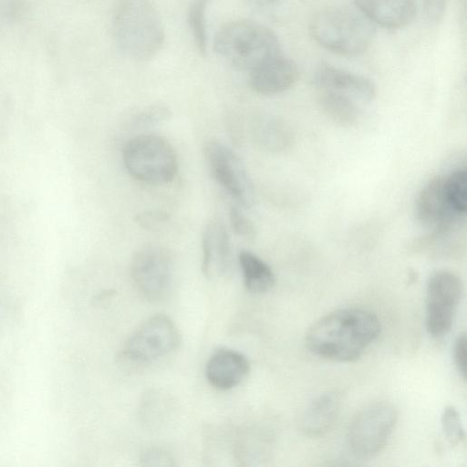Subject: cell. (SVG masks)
Segmentation results:
<instances>
[{"label": "cell", "instance_id": "cell-23", "mask_svg": "<svg viewBox=\"0 0 467 467\" xmlns=\"http://www.w3.org/2000/svg\"><path fill=\"white\" fill-rule=\"evenodd\" d=\"M445 192L450 208L466 214L467 210V172L465 168H458L445 175Z\"/></svg>", "mask_w": 467, "mask_h": 467}, {"label": "cell", "instance_id": "cell-28", "mask_svg": "<svg viewBox=\"0 0 467 467\" xmlns=\"http://www.w3.org/2000/svg\"><path fill=\"white\" fill-rule=\"evenodd\" d=\"M422 14L429 22H438L443 16L446 0H420Z\"/></svg>", "mask_w": 467, "mask_h": 467}, {"label": "cell", "instance_id": "cell-7", "mask_svg": "<svg viewBox=\"0 0 467 467\" xmlns=\"http://www.w3.org/2000/svg\"><path fill=\"white\" fill-rule=\"evenodd\" d=\"M181 335L173 321L165 315H155L145 320L127 338L122 355L135 364H148L175 351Z\"/></svg>", "mask_w": 467, "mask_h": 467}, {"label": "cell", "instance_id": "cell-3", "mask_svg": "<svg viewBox=\"0 0 467 467\" xmlns=\"http://www.w3.org/2000/svg\"><path fill=\"white\" fill-rule=\"evenodd\" d=\"M213 47L233 67L248 73L282 53L276 35L265 26L251 20L224 25L214 37Z\"/></svg>", "mask_w": 467, "mask_h": 467}, {"label": "cell", "instance_id": "cell-12", "mask_svg": "<svg viewBox=\"0 0 467 467\" xmlns=\"http://www.w3.org/2000/svg\"><path fill=\"white\" fill-rule=\"evenodd\" d=\"M313 84L317 91H334L352 99L359 105L370 103L377 94L370 79L329 64H321L317 67Z\"/></svg>", "mask_w": 467, "mask_h": 467}, {"label": "cell", "instance_id": "cell-18", "mask_svg": "<svg viewBox=\"0 0 467 467\" xmlns=\"http://www.w3.org/2000/svg\"><path fill=\"white\" fill-rule=\"evenodd\" d=\"M244 284L254 294L269 291L275 285V277L271 267L250 251L242 250L238 255Z\"/></svg>", "mask_w": 467, "mask_h": 467}, {"label": "cell", "instance_id": "cell-30", "mask_svg": "<svg viewBox=\"0 0 467 467\" xmlns=\"http://www.w3.org/2000/svg\"><path fill=\"white\" fill-rule=\"evenodd\" d=\"M167 218L168 215L163 213L148 212L141 215H138L137 221L141 224V226L151 229L165 222Z\"/></svg>", "mask_w": 467, "mask_h": 467}, {"label": "cell", "instance_id": "cell-14", "mask_svg": "<svg viewBox=\"0 0 467 467\" xmlns=\"http://www.w3.org/2000/svg\"><path fill=\"white\" fill-rule=\"evenodd\" d=\"M250 371V363L242 353L217 349L208 359L205 375L209 383L220 390H228L244 381Z\"/></svg>", "mask_w": 467, "mask_h": 467}, {"label": "cell", "instance_id": "cell-29", "mask_svg": "<svg viewBox=\"0 0 467 467\" xmlns=\"http://www.w3.org/2000/svg\"><path fill=\"white\" fill-rule=\"evenodd\" d=\"M466 335L462 333L458 336L453 349L455 366L463 379L466 378Z\"/></svg>", "mask_w": 467, "mask_h": 467}, {"label": "cell", "instance_id": "cell-8", "mask_svg": "<svg viewBox=\"0 0 467 467\" xmlns=\"http://www.w3.org/2000/svg\"><path fill=\"white\" fill-rule=\"evenodd\" d=\"M463 292L462 279L450 270H437L426 285V328L434 337L451 330Z\"/></svg>", "mask_w": 467, "mask_h": 467}, {"label": "cell", "instance_id": "cell-9", "mask_svg": "<svg viewBox=\"0 0 467 467\" xmlns=\"http://www.w3.org/2000/svg\"><path fill=\"white\" fill-rule=\"evenodd\" d=\"M130 275L136 289L148 300H162L170 292L173 280L171 253L163 246L147 244L133 255Z\"/></svg>", "mask_w": 467, "mask_h": 467}, {"label": "cell", "instance_id": "cell-11", "mask_svg": "<svg viewBox=\"0 0 467 467\" xmlns=\"http://www.w3.org/2000/svg\"><path fill=\"white\" fill-rule=\"evenodd\" d=\"M234 265L227 229L220 220L213 219L202 233V273L210 279L228 277L234 271Z\"/></svg>", "mask_w": 467, "mask_h": 467}, {"label": "cell", "instance_id": "cell-16", "mask_svg": "<svg viewBox=\"0 0 467 467\" xmlns=\"http://www.w3.org/2000/svg\"><path fill=\"white\" fill-rule=\"evenodd\" d=\"M354 3L370 23L388 29L405 27L415 16L413 0H354Z\"/></svg>", "mask_w": 467, "mask_h": 467}, {"label": "cell", "instance_id": "cell-1", "mask_svg": "<svg viewBox=\"0 0 467 467\" xmlns=\"http://www.w3.org/2000/svg\"><path fill=\"white\" fill-rule=\"evenodd\" d=\"M380 331L372 312L357 307L335 310L315 322L306 335V344L315 355L338 362L359 358Z\"/></svg>", "mask_w": 467, "mask_h": 467}, {"label": "cell", "instance_id": "cell-21", "mask_svg": "<svg viewBox=\"0 0 467 467\" xmlns=\"http://www.w3.org/2000/svg\"><path fill=\"white\" fill-rule=\"evenodd\" d=\"M212 0H192L187 12L188 25L199 53L207 52L208 36L206 12Z\"/></svg>", "mask_w": 467, "mask_h": 467}, {"label": "cell", "instance_id": "cell-26", "mask_svg": "<svg viewBox=\"0 0 467 467\" xmlns=\"http://www.w3.org/2000/svg\"><path fill=\"white\" fill-rule=\"evenodd\" d=\"M170 115L171 112L167 108L160 105L151 106L136 116L135 126L141 128L154 125L167 119Z\"/></svg>", "mask_w": 467, "mask_h": 467}, {"label": "cell", "instance_id": "cell-22", "mask_svg": "<svg viewBox=\"0 0 467 467\" xmlns=\"http://www.w3.org/2000/svg\"><path fill=\"white\" fill-rule=\"evenodd\" d=\"M256 137L259 142L270 150L279 151L286 148L291 136L285 125L280 120L268 118L256 126Z\"/></svg>", "mask_w": 467, "mask_h": 467}, {"label": "cell", "instance_id": "cell-5", "mask_svg": "<svg viewBox=\"0 0 467 467\" xmlns=\"http://www.w3.org/2000/svg\"><path fill=\"white\" fill-rule=\"evenodd\" d=\"M122 159L129 174L147 184H167L178 172L175 150L165 138L155 133L139 134L128 140Z\"/></svg>", "mask_w": 467, "mask_h": 467}, {"label": "cell", "instance_id": "cell-6", "mask_svg": "<svg viewBox=\"0 0 467 467\" xmlns=\"http://www.w3.org/2000/svg\"><path fill=\"white\" fill-rule=\"evenodd\" d=\"M396 408L388 401H376L360 409L348 430V445L358 459L377 456L386 446L397 423Z\"/></svg>", "mask_w": 467, "mask_h": 467}, {"label": "cell", "instance_id": "cell-13", "mask_svg": "<svg viewBox=\"0 0 467 467\" xmlns=\"http://www.w3.org/2000/svg\"><path fill=\"white\" fill-rule=\"evenodd\" d=\"M248 74L252 89L264 96L286 91L298 78L296 65L282 53L264 62Z\"/></svg>", "mask_w": 467, "mask_h": 467}, {"label": "cell", "instance_id": "cell-19", "mask_svg": "<svg viewBox=\"0 0 467 467\" xmlns=\"http://www.w3.org/2000/svg\"><path fill=\"white\" fill-rule=\"evenodd\" d=\"M318 99L323 113L333 123L340 127H351L359 118V104L352 99L334 92L318 91Z\"/></svg>", "mask_w": 467, "mask_h": 467}, {"label": "cell", "instance_id": "cell-10", "mask_svg": "<svg viewBox=\"0 0 467 467\" xmlns=\"http://www.w3.org/2000/svg\"><path fill=\"white\" fill-rule=\"evenodd\" d=\"M204 155L212 175L244 208L254 202V190L241 158L226 145L213 140L206 144Z\"/></svg>", "mask_w": 467, "mask_h": 467}, {"label": "cell", "instance_id": "cell-24", "mask_svg": "<svg viewBox=\"0 0 467 467\" xmlns=\"http://www.w3.org/2000/svg\"><path fill=\"white\" fill-rule=\"evenodd\" d=\"M443 434L451 445L456 446L464 441L465 433L457 410L452 406L444 408L441 418Z\"/></svg>", "mask_w": 467, "mask_h": 467}, {"label": "cell", "instance_id": "cell-2", "mask_svg": "<svg viewBox=\"0 0 467 467\" xmlns=\"http://www.w3.org/2000/svg\"><path fill=\"white\" fill-rule=\"evenodd\" d=\"M112 29L118 48L132 60L147 61L162 47L164 28L154 0H119Z\"/></svg>", "mask_w": 467, "mask_h": 467}, {"label": "cell", "instance_id": "cell-25", "mask_svg": "<svg viewBox=\"0 0 467 467\" xmlns=\"http://www.w3.org/2000/svg\"><path fill=\"white\" fill-rule=\"evenodd\" d=\"M229 219L234 232L245 239H253L255 236V228L253 223L236 206H232L229 211Z\"/></svg>", "mask_w": 467, "mask_h": 467}, {"label": "cell", "instance_id": "cell-27", "mask_svg": "<svg viewBox=\"0 0 467 467\" xmlns=\"http://www.w3.org/2000/svg\"><path fill=\"white\" fill-rule=\"evenodd\" d=\"M141 464L144 466H170L172 465L171 456L160 448H149L141 453Z\"/></svg>", "mask_w": 467, "mask_h": 467}, {"label": "cell", "instance_id": "cell-17", "mask_svg": "<svg viewBox=\"0 0 467 467\" xmlns=\"http://www.w3.org/2000/svg\"><path fill=\"white\" fill-rule=\"evenodd\" d=\"M340 401L334 392H327L314 399L301 418V429L310 437L327 432L336 420Z\"/></svg>", "mask_w": 467, "mask_h": 467}, {"label": "cell", "instance_id": "cell-4", "mask_svg": "<svg viewBox=\"0 0 467 467\" xmlns=\"http://www.w3.org/2000/svg\"><path fill=\"white\" fill-rule=\"evenodd\" d=\"M309 30L317 43L343 56L364 52L374 37L373 26L360 12L341 6L319 10L313 16Z\"/></svg>", "mask_w": 467, "mask_h": 467}, {"label": "cell", "instance_id": "cell-15", "mask_svg": "<svg viewBox=\"0 0 467 467\" xmlns=\"http://www.w3.org/2000/svg\"><path fill=\"white\" fill-rule=\"evenodd\" d=\"M452 211L447 202L445 175L430 179L419 192L414 204L416 221L423 227L432 229Z\"/></svg>", "mask_w": 467, "mask_h": 467}, {"label": "cell", "instance_id": "cell-20", "mask_svg": "<svg viewBox=\"0 0 467 467\" xmlns=\"http://www.w3.org/2000/svg\"><path fill=\"white\" fill-rule=\"evenodd\" d=\"M312 0H245L258 16L273 22H287L301 14Z\"/></svg>", "mask_w": 467, "mask_h": 467}]
</instances>
